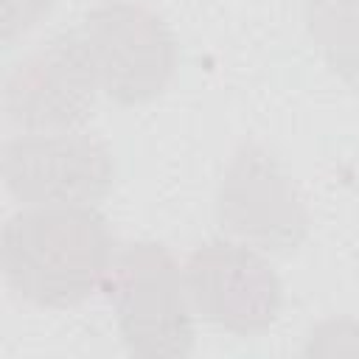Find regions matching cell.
I'll use <instances>...</instances> for the list:
<instances>
[{
	"instance_id": "cell-1",
	"label": "cell",
	"mask_w": 359,
	"mask_h": 359,
	"mask_svg": "<svg viewBox=\"0 0 359 359\" xmlns=\"http://www.w3.org/2000/svg\"><path fill=\"white\" fill-rule=\"evenodd\" d=\"M112 233L95 205L22 208L3 224L0 269L8 289L42 309L84 303L107 278Z\"/></svg>"
},
{
	"instance_id": "cell-2",
	"label": "cell",
	"mask_w": 359,
	"mask_h": 359,
	"mask_svg": "<svg viewBox=\"0 0 359 359\" xmlns=\"http://www.w3.org/2000/svg\"><path fill=\"white\" fill-rule=\"evenodd\" d=\"M104 292L129 353L143 359H182L194 351L185 278L165 244L132 241L115 252Z\"/></svg>"
},
{
	"instance_id": "cell-3",
	"label": "cell",
	"mask_w": 359,
	"mask_h": 359,
	"mask_svg": "<svg viewBox=\"0 0 359 359\" xmlns=\"http://www.w3.org/2000/svg\"><path fill=\"white\" fill-rule=\"evenodd\" d=\"M219 227L261 252H294L311 227V213L297 182L258 140L233 151L216 188Z\"/></svg>"
},
{
	"instance_id": "cell-4",
	"label": "cell",
	"mask_w": 359,
	"mask_h": 359,
	"mask_svg": "<svg viewBox=\"0 0 359 359\" xmlns=\"http://www.w3.org/2000/svg\"><path fill=\"white\" fill-rule=\"evenodd\" d=\"M101 93L121 107L157 98L177 73V39L157 11L132 0H107L81 20Z\"/></svg>"
},
{
	"instance_id": "cell-5",
	"label": "cell",
	"mask_w": 359,
	"mask_h": 359,
	"mask_svg": "<svg viewBox=\"0 0 359 359\" xmlns=\"http://www.w3.org/2000/svg\"><path fill=\"white\" fill-rule=\"evenodd\" d=\"M101 81L81 28L22 56L3 81V112L22 132H73L95 109Z\"/></svg>"
},
{
	"instance_id": "cell-6",
	"label": "cell",
	"mask_w": 359,
	"mask_h": 359,
	"mask_svg": "<svg viewBox=\"0 0 359 359\" xmlns=\"http://www.w3.org/2000/svg\"><path fill=\"white\" fill-rule=\"evenodd\" d=\"M6 191L25 208L98 205L115 182V160L87 132H22L3 143Z\"/></svg>"
},
{
	"instance_id": "cell-7",
	"label": "cell",
	"mask_w": 359,
	"mask_h": 359,
	"mask_svg": "<svg viewBox=\"0 0 359 359\" xmlns=\"http://www.w3.org/2000/svg\"><path fill=\"white\" fill-rule=\"evenodd\" d=\"M182 278L191 309L205 323L238 337L275 325L283 306V283L272 264L236 238L199 244L188 255Z\"/></svg>"
},
{
	"instance_id": "cell-8",
	"label": "cell",
	"mask_w": 359,
	"mask_h": 359,
	"mask_svg": "<svg viewBox=\"0 0 359 359\" xmlns=\"http://www.w3.org/2000/svg\"><path fill=\"white\" fill-rule=\"evenodd\" d=\"M303 17L325 65L359 87V0H303Z\"/></svg>"
},
{
	"instance_id": "cell-9",
	"label": "cell",
	"mask_w": 359,
	"mask_h": 359,
	"mask_svg": "<svg viewBox=\"0 0 359 359\" xmlns=\"http://www.w3.org/2000/svg\"><path fill=\"white\" fill-rule=\"evenodd\" d=\"M306 353H359V320L339 317L314 325Z\"/></svg>"
},
{
	"instance_id": "cell-10",
	"label": "cell",
	"mask_w": 359,
	"mask_h": 359,
	"mask_svg": "<svg viewBox=\"0 0 359 359\" xmlns=\"http://www.w3.org/2000/svg\"><path fill=\"white\" fill-rule=\"evenodd\" d=\"M56 3L59 0H3V42L11 45L17 36L28 34L36 22H42L50 14Z\"/></svg>"
}]
</instances>
